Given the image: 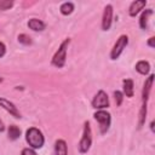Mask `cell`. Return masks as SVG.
<instances>
[{
  "label": "cell",
  "instance_id": "6da1fadb",
  "mask_svg": "<svg viewBox=\"0 0 155 155\" xmlns=\"http://www.w3.org/2000/svg\"><path fill=\"white\" fill-rule=\"evenodd\" d=\"M25 142L28 143L29 148L41 149L45 144V137L38 127H29L25 131Z\"/></svg>",
  "mask_w": 155,
  "mask_h": 155
},
{
  "label": "cell",
  "instance_id": "7a4b0ae2",
  "mask_svg": "<svg viewBox=\"0 0 155 155\" xmlns=\"http://www.w3.org/2000/svg\"><path fill=\"white\" fill-rule=\"evenodd\" d=\"M70 44V38H67L64 39L58 50L54 52L52 59H51V64L56 68H63L65 65V62H67V51H68V46Z\"/></svg>",
  "mask_w": 155,
  "mask_h": 155
},
{
  "label": "cell",
  "instance_id": "3957f363",
  "mask_svg": "<svg viewBox=\"0 0 155 155\" xmlns=\"http://www.w3.org/2000/svg\"><path fill=\"white\" fill-rule=\"evenodd\" d=\"M92 145V130H91V125L88 121L84 122V130H82V136L81 139L78 144V150L80 154H86Z\"/></svg>",
  "mask_w": 155,
  "mask_h": 155
},
{
  "label": "cell",
  "instance_id": "277c9868",
  "mask_svg": "<svg viewBox=\"0 0 155 155\" xmlns=\"http://www.w3.org/2000/svg\"><path fill=\"white\" fill-rule=\"evenodd\" d=\"M93 117L99 125V132L102 134H105L109 131L110 125H111V115H110V113L107 111L105 109L96 110L94 114H93Z\"/></svg>",
  "mask_w": 155,
  "mask_h": 155
},
{
  "label": "cell",
  "instance_id": "5b68a950",
  "mask_svg": "<svg viewBox=\"0 0 155 155\" xmlns=\"http://www.w3.org/2000/svg\"><path fill=\"white\" fill-rule=\"evenodd\" d=\"M127 45H128V36L126 34H121L117 38V40L115 41V44H114V46H113V48L110 51V54H109L110 59L111 61H116L121 56L124 50L127 47Z\"/></svg>",
  "mask_w": 155,
  "mask_h": 155
},
{
  "label": "cell",
  "instance_id": "8992f818",
  "mask_svg": "<svg viewBox=\"0 0 155 155\" xmlns=\"http://www.w3.org/2000/svg\"><path fill=\"white\" fill-rule=\"evenodd\" d=\"M91 104H92V108L96 109V110H103L105 108H109L110 107V102H109V97H108L107 92L103 91V90H99L94 94Z\"/></svg>",
  "mask_w": 155,
  "mask_h": 155
},
{
  "label": "cell",
  "instance_id": "52a82bcc",
  "mask_svg": "<svg viewBox=\"0 0 155 155\" xmlns=\"http://www.w3.org/2000/svg\"><path fill=\"white\" fill-rule=\"evenodd\" d=\"M113 13H114L113 5L107 4L105 7H104V11H103V15H102V23H101L102 30L108 31L110 29L111 23H113Z\"/></svg>",
  "mask_w": 155,
  "mask_h": 155
},
{
  "label": "cell",
  "instance_id": "ba28073f",
  "mask_svg": "<svg viewBox=\"0 0 155 155\" xmlns=\"http://www.w3.org/2000/svg\"><path fill=\"white\" fill-rule=\"evenodd\" d=\"M0 107L2 108V109H5L10 115H12L13 117H16V119H21L22 117V114H21V111L18 110V108L11 102V101H8V99H6V98H4V97H0Z\"/></svg>",
  "mask_w": 155,
  "mask_h": 155
},
{
  "label": "cell",
  "instance_id": "9c48e42d",
  "mask_svg": "<svg viewBox=\"0 0 155 155\" xmlns=\"http://www.w3.org/2000/svg\"><path fill=\"white\" fill-rule=\"evenodd\" d=\"M154 74H150L147 80L144 81V85H143V90H142V103H148V99H149V96H150V91H151V87H153V82H154Z\"/></svg>",
  "mask_w": 155,
  "mask_h": 155
},
{
  "label": "cell",
  "instance_id": "30bf717a",
  "mask_svg": "<svg viewBox=\"0 0 155 155\" xmlns=\"http://www.w3.org/2000/svg\"><path fill=\"white\" fill-rule=\"evenodd\" d=\"M147 5V0H134L130 4L128 7V15L131 17H136Z\"/></svg>",
  "mask_w": 155,
  "mask_h": 155
},
{
  "label": "cell",
  "instance_id": "8fae6325",
  "mask_svg": "<svg viewBox=\"0 0 155 155\" xmlns=\"http://www.w3.org/2000/svg\"><path fill=\"white\" fill-rule=\"evenodd\" d=\"M122 93L124 96L132 98L134 94V82L132 79H124L122 80Z\"/></svg>",
  "mask_w": 155,
  "mask_h": 155
},
{
  "label": "cell",
  "instance_id": "7c38bea8",
  "mask_svg": "<svg viewBox=\"0 0 155 155\" xmlns=\"http://www.w3.org/2000/svg\"><path fill=\"white\" fill-rule=\"evenodd\" d=\"M154 15V11L153 8H145L140 13V17H139V27L143 29V30H147L148 29V23H149V17Z\"/></svg>",
  "mask_w": 155,
  "mask_h": 155
},
{
  "label": "cell",
  "instance_id": "4fadbf2b",
  "mask_svg": "<svg viewBox=\"0 0 155 155\" xmlns=\"http://www.w3.org/2000/svg\"><path fill=\"white\" fill-rule=\"evenodd\" d=\"M28 28L31 29L33 31H44L45 28H46V24L41 19L33 17V18H30L28 21Z\"/></svg>",
  "mask_w": 155,
  "mask_h": 155
},
{
  "label": "cell",
  "instance_id": "5bb4252c",
  "mask_svg": "<svg viewBox=\"0 0 155 155\" xmlns=\"http://www.w3.org/2000/svg\"><path fill=\"white\" fill-rule=\"evenodd\" d=\"M54 155H68V145L64 139H57L54 142Z\"/></svg>",
  "mask_w": 155,
  "mask_h": 155
},
{
  "label": "cell",
  "instance_id": "9a60e30c",
  "mask_svg": "<svg viewBox=\"0 0 155 155\" xmlns=\"http://www.w3.org/2000/svg\"><path fill=\"white\" fill-rule=\"evenodd\" d=\"M134 68H136V70H137L140 75H148L149 71H150V63H149L148 61L142 59V61H138V62L136 63Z\"/></svg>",
  "mask_w": 155,
  "mask_h": 155
},
{
  "label": "cell",
  "instance_id": "2e32d148",
  "mask_svg": "<svg viewBox=\"0 0 155 155\" xmlns=\"http://www.w3.org/2000/svg\"><path fill=\"white\" fill-rule=\"evenodd\" d=\"M21 128L16 125H10L7 127V137L10 140H17L21 137Z\"/></svg>",
  "mask_w": 155,
  "mask_h": 155
},
{
  "label": "cell",
  "instance_id": "e0dca14e",
  "mask_svg": "<svg viewBox=\"0 0 155 155\" xmlns=\"http://www.w3.org/2000/svg\"><path fill=\"white\" fill-rule=\"evenodd\" d=\"M147 111H148V103H142L140 109H139V114H138V128H142L143 125L145 124Z\"/></svg>",
  "mask_w": 155,
  "mask_h": 155
},
{
  "label": "cell",
  "instance_id": "ac0fdd59",
  "mask_svg": "<svg viewBox=\"0 0 155 155\" xmlns=\"http://www.w3.org/2000/svg\"><path fill=\"white\" fill-rule=\"evenodd\" d=\"M74 8H75L74 2H71V1H65V2L61 4V6H59V12H61L63 16H69V15L73 13Z\"/></svg>",
  "mask_w": 155,
  "mask_h": 155
},
{
  "label": "cell",
  "instance_id": "d6986e66",
  "mask_svg": "<svg viewBox=\"0 0 155 155\" xmlns=\"http://www.w3.org/2000/svg\"><path fill=\"white\" fill-rule=\"evenodd\" d=\"M17 39H18V42H19V44H22V45H24V46H29V45H31V44H33L31 38H30L28 34H24V33L19 34Z\"/></svg>",
  "mask_w": 155,
  "mask_h": 155
},
{
  "label": "cell",
  "instance_id": "ffe728a7",
  "mask_svg": "<svg viewBox=\"0 0 155 155\" xmlns=\"http://www.w3.org/2000/svg\"><path fill=\"white\" fill-rule=\"evenodd\" d=\"M124 93L121 92V91H119V90H116V91H114V99H115V103H116V107H120L121 104H122V102H124Z\"/></svg>",
  "mask_w": 155,
  "mask_h": 155
},
{
  "label": "cell",
  "instance_id": "44dd1931",
  "mask_svg": "<svg viewBox=\"0 0 155 155\" xmlns=\"http://www.w3.org/2000/svg\"><path fill=\"white\" fill-rule=\"evenodd\" d=\"M13 1L11 0H4V1H0V11H6V10H10L12 6H13Z\"/></svg>",
  "mask_w": 155,
  "mask_h": 155
},
{
  "label": "cell",
  "instance_id": "7402d4cb",
  "mask_svg": "<svg viewBox=\"0 0 155 155\" xmlns=\"http://www.w3.org/2000/svg\"><path fill=\"white\" fill-rule=\"evenodd\" d=\"M21 155H38V154L33 148H23L21 151Z\"/></svg>",
  "mask_w": 155,
  "mask_h": 155
},
{
  "label": "cell",
  "instance_id": "603a6c76",
  "mask_svg": "<svg viewBox=\"0 0 155 155\" xmlns=\"http://www.w3.org/2000/svg\"><path fill=\"white\" fill-rule=\"evenodd\" d=\"M5 54H6V45L2 41H0V58H2Z\"/></svg>",
  "mask_w": 155,
  "mask_h": 155
},
{
  "label": "cell",
  "instance_id": "cb8c5ba5",
  "mask_svg": "<svg viewBox=\"0 0 155 155\" xmlns=\"http://www.w3.org/2000/svg\"><path fill=\"white\" fill-rule=\"evenodd\" d=\"M147 45H148L149 47L154 48V47H155V36H150L149 40H148V42H147Z\"/></svg>",
  "mask_w": 155,
  "mask_h": 155
},
{
  "label": "cell",
  "instance_id": "d4e9b609",
  "mask_svg": "<svg viewBox=\"0 0 155 155\" xmlns=\"http://www.w3.org/2000/svg\"><path fill=\"white\" fill-rule=\"evenodd\" d=\"M5 128H6V127H5L4 122H2V120L0 119V132H4V131H5Z\"/></svg>",
  "mask_w": 155,
  "mask_h": 155
},
{
  "label": "cell",
  "instance_id": "484cf974",
  "mask_svg": "<svg viewBox=\"0 0 155 155\" xmlns=\"http://www.w3.org/2000/svg\"><path fill=\"white\" fill-rule=\"evenodd\" d=\"M150 130H151V132H154V121L150 122Z\"/></svg>",
  "mask_w": 155,
  "mask_h": 155
},
{
  "label": "cell",
  "instance_id": "4316f807",
  "mask_svg": "<svg viewBox=\"0 0 155 155\" xmlns=\"http://www.w3.org/2000/svg\"><path fill=\"white\" fill-rule=\"evenodd\" d=\"M2 81H4V79H2V78H1V76H0V84H1V82H2Z\"/></svg>",
  "mask_w": 155,
  "mask_h": 155
}]
</instances>
